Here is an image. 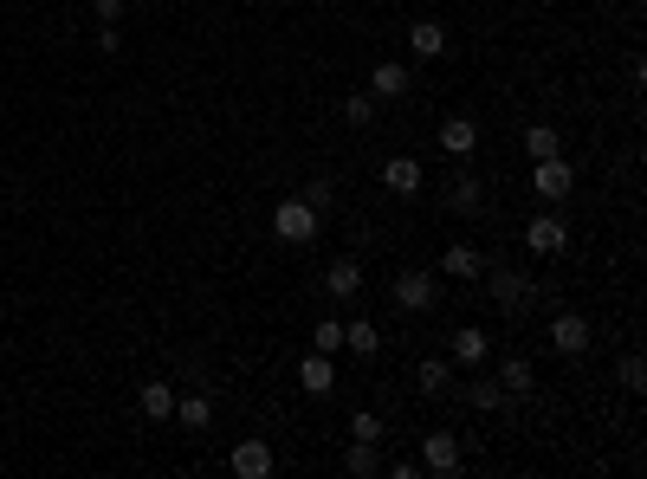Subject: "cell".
Returning <instances> with one entry per match:
<instances>
[{
  "label": "cell",
  "instance_id": "1",
  "mask_svg": "<svg viewBox=\"0 0 647 479\" xmlns=\"http://www.w3.org/2000/svg\"><path fill=\"white\" fill-rule=\"evenodd\" d=\"M272 234H279L285 246H311V240H318V208L298 201V195H285L279 208H272Z\"/></svg>",
  "mask_w": 647,
  "mask_h": 479
},
{
  "label": "cell",
  "instance_id": "2",
  "mask_svg": "<svg viewBox=\"0 0 647 479\" xmlns=\"http://www.w3.org/2000/svg\"><path fill=\"white\" fill-rule=\"evenodd\" d=\"M525 246L538 259H550V253H563V246H570V221H563L557 208H544V214H531L525 221Z\"/></svg>",
  "mask_w": 647,
  "mask_h": 479
},
{
  "label": "cell",
  "instance_id": "3",
  "mask_svg": "<svg viewBox=\"0 0 647 479\" xmlns=\"http://www.w3.org/2000/svg\"><path fill=\"white\" fill-rule=\"evenodd\" d=\"M434 298H440L434 272H402L395 279V311H434Z\"/></svg>",
  "mask_w": 647,
  "mask_h": 479
},
{
  "label": "cell",
  "instance_id": "4",
  "mask_svg": "<svg viewBox=\"0 0 647 479\" xmlns=\"http://www.w3.org/2000/svg\"><path fill=\"white\" fill-rule=\"evenodd\" d=\"M531 188H538L544 201H563V195L576 188V169H570L563 156H538V169H531Z\"/></svg>",
  "mask_w": 647,
  "mask_h": 479
},
{
  "label": "cell",
  "instance_id": "5",
  "mask_svg": "<svg viewBox=\"0 0 647 479\" xmlns=\"http://www.w3.org/2000/svg\"><path fill=\"white\" fill-rule=\"evenodd\" d=\"M550 344H557L563 357H583L589 350V318L583 311H557V318H550Z\"/></svg>",
  "mask_w": 647,
  "mask_h": 479
},
{
  "label": "cell",
  "instance_id": "6",
  "mask_svg": "<svg viewBox=\"0 0 647 479\" xmlns=\"http://www.w3.org/2000/svg\"><path fill=\"white\" fill-rule=\"evenodd\" d=\"M298 389L305 395H330L337 389V369H330L324 350H305V357H298Z\"/></svg>",
  "mask_w": 647,
  "mask_h": 479
},
{
  "label": "cell",
  "instance_id": "7",
  "mask_svg": "<svg viewBox=\"0 0 647 479\" xmlns=\"http://www.w3.org/2000/svg\"><path fill=\"white\" fill-rule=\"evenodd\" d=\"M233 473H240V479H266L272 473V447L259 441V434H246V441L233 447Z\"/></svg>",
  "mask_w": 647,
  "mask_h": 479
},
{
  "label": "cell",
  "instance_id": "8",
  "mask_svg": "<svg viewBox=\"0 0 647 479\" xmlns=\"http://www.w3.org/2000/svg\"><path fill=\"white\" fill-rule=\"evenodd\" d=\"M492 298H499L505 311H525L531 305V279H525V272H512V266H499V272H492Z\"/></svg>",
  "mask_w": 647,
  "mask_h": 479
},
{
  "label": "cell",
  "instance_id": "9",
  "mask_svg": "<svg viewBox=\"0 0 647 479\" xmlns=\"http://www.w3.org/2000/svg\"><path fill=\"white\" fill-rule=\"evenodd\" d=\"M460 467V441L453 434H428L421 441V473H453Z\"/></svg>",
  "mask_w": 647,
  "mask_h": 479
},
{
  "label": "cell",
  "instance_id": "10",
  "mask_svg": "<svg viewBox=\"0 0 647 479\" xmlns=\"http://www.w3.org/2000/svg\"><path fill=\"white\" fill-rule=\"evenodd\" d=\"M440 149H447V156H473L479 149V123L473 117H447L440 123Z\"/></svg>",
  "mask_w": 647,
  "mask_h": 479
},
{
  "label": "cell",
  "instance_id": "11",
  "mask_svg": "<svg viewBox=\"0 0 647 479\" xmlns=\"http://www.w3.org/2000/svg\"><path fill=\"white\" fill-rule=\"evenodd\" d=\"M382 188H395V195H421V162L415 156H389L382 162Z\"/></svg>",
  "mask_w": 647,
  "mask_h": 479
},
{
  "label": "cell",
  "instance_id": "12",
  "mask_svg": "<svg viewBox=\"0 0 647 479\" xmlns=\"http://www.w3.org/2000/svg\"><path fill=\"white\" fill-rule=\"evenodd\" d=\"M408 46H415V59H440V52H447V26L440 20H415L408 26Z\"/></svg>",
  "mask_w": 647,
  "mask_h": 479
},
{
  "label": "cell",
  "instance_id": "13",
  "mask_svg": "<svg viewBox=\"0 0 647 479\" xmlns=\"http://www.w3.org/2000/svg\"><path fill=\"white\" fill-rule=\"evenodd\" d=\"M324 292L330 298H356L363 292V266H356V259H337V266L324 272Z\"/></svg>",
  "mask_w": 647,
  "mask_h": 479
},
{
  "label": "cell",
  "instance_id": "14",
  "mask_svg": "<svg viewBox=\"0 0 647 479\" xmlns=\"http://www.w3.org/2000/svg\"><path fill=\"white\" fill-rule=\"evenodd\" d=\"M440 272H447V279H479L486 259H479L473 246H447V253H440Z\"/></svg>",
  "mask_w": 647,
  "mask_h": 479
},
{
  "label": "cell",
  "instance_id": "15",
  "mask_svg": "<svg viewBox=\"0 0 647 479\" xmlns=\"http://www.w3.org/2000/svg\"><path fill=\"white\" fill-rule=\"evenodd\" d=\"M402 91H408V72L395 59H382L376 72H369V98H402Z\"/></svg>",
  "mask_w": 647,
  "mask_h": 479
},
{
  "label": "cell",
  "instance_id": "16",
  "mask_svg": "<svg viewBox=\"0 0 647 479\" xmlns=\"http://www.w3.org/2000/svg\"><path fill=\"white\" fill-rule=\"evenodd\" d=\"M415 382H421V395H447L453 389V363L447 357H428V363L415 369Z\"/></svg>",
  "mask_w": 647,
  "mask_h": 479
},
{
  "label": "cell",
  "instance_id": "17",
  "mask_svg": "<svg viewBox=\"0 0 647 479\" xmlns=\"http://www.w3.org/2000/svg\"><path fill=\"white\" fill-rule=\"evenodd\" d=\"M175 421L201 434V428H208V421H214V402H208V395H201V389H195V395H182V402H175Z\"/></svg>",
  "mask_w": 647,
  "mask_h": 479
},
{
  "label": "cell",
  "instance_id": "18",
  "mask_svg": "<svg viewBox=\"0 0 647 479\" xmlns=\"http://www.w3.org/2000/svg\"><path fill=\"white\" fill-rule=\"evenodd\" d=\"M143 415L149 421H175V389L169 382H143Z\"/></svg>",
  "mask_w": 647,
  "mask_h": 479
},
{
  "label": "cell",
  "instance_id": "19",
  "mask_svg": "<svg viewBox=\"0 0 647 479\" xmlns=\"http://www.w3.org/2000/svg\"><path fill=\"white\" fill-rule=\"evenodd\" d=\"M486 331H453V363H466V369H473V363H486Z\"/></svg>",
  "mask_w": 647,
  "mask_h": 479
},
{
  "label": "cell",
  "instance_id": "20",
  "mask_svg": "<svg viewBox=\"0 0 647 479\" xmlns=\"http://www.w3.org/2000/svg\"><path fill=\"white\" fill-rule=\"evenodd\" d=\"M525 149H531V162H538V156H563V136L550 130V123H531V130H525Z\"/></svg>",
  "mask_w": 647,
  "mask_h": 479
},
{
  "label": "cell",
  "instance_id": "21",
  "mask_svg": "<svg viewBox=\"0 0 647 479\" xmlns=\"http://www.w3.org/2000/svg\"><path fill=\"white\" fill-rule=\"evenodd\" d=\"M343 344H350L356 357H376V350H382V331H376V324H343Z\"/></svg>",
  "mask_w": 647,
  "mask_h": 479
},
{
  "label": "cell",
  "instance_id": "22",
  "mask_svg": "<svg viewBox=\"0 0 647 479\" xmlns=\"http://www.w3.org/2000/svg\"><path fill=\"white\" fill-rule=\"evenodd\" d=\"M343 123L369 130V123H376V98H369V91H350V98H343Z\"/></svg>",
  "mask_w": 647,
  "mask_h": 479
},
{
  "label": "cell",
  "instance_id": "23",
  "mask_svg": "<svg viewBox=\"0 0 647 479\" xmlns=\"http://www.w3.org/2000/svg\"><path fill=\"white\" fill-rule=\"evenodd\" d=\"M447 208L453 214H479V182H473V175H460V182L447 188Z\"/></svg>",
  "mask_w": 647,
  "mask_h": 479
},
{
  "label": "cell",
  "instance_id": "24",
  "mask_svg": "<svg viewBox=\"0 0 647 479\" xmlns=\"http://www.w3.org/2000/svg\"><path fill=\"white\" fill-rule=\"evenodd\" d=\"M356 479H369V473H382V460H376V441H350V460H343Z\"/></svg>",
  "mask_w": 647,
  "mask_h": 479
},
{
  "label": "cell",
  "instance_id": "25",
  "mask_svg": "<svg viewBox=\"0 0 647 479\" xmlns=\"http://www.w3.org/2000/svg\"><path fill=\"white\" fill-rule=\"evenodd\" d=\"M499 389H505V395H525V389H531V363H525V357H512V363L499 369Z\"/></svg>",
  "mask_w": 647,
  "mask_h": 479
},
{
  "label": "cell",
  "instance_id": "26",
  "mask_svg": "<svg viewBox=\"0 0 647 479\" xmlns=\"http://www.w3.org/2000/svg\"><path fill=\"white\" fill-rule=\"evenodd\" d=\"M311 350H324V357H337V350H343V318H324L318 331H311Z\"/></svg>",
  "mask_w": 647,
  "mask_h": 479
},
{
  "label": "cell",
  "instance_id": "27",
  "mask_svg": "<svg viewBox=\"0 0 647 479\" xmlns=\"http://www.w3.org/2000/svg\"><path fill=\"white\" fill-rule=\"evenodd\" d=\"M615 382H622L628 395H641V389H647V363H641V357H622V369H615Z\"/></svg>",
  "mask_w": 647,
  "mask_h": 479
},
{
  "label": "cell",
  "instance_id": "28",
  "mask_svg": "<svg viewBox=\"0 0 647 479\" xmlns=\"http://www.w3.org/2000/svg\"><path fill=\"white\" fill-rule=\"evenodd\" d=\"M305 201H311V208H330V201H337V182H330V175H311V188H305Z\"/></svg>",
  "mask_w": 647,
  "mask_h": 479
},
{
  "label": "cell",
  "instance_id": "29",
  "mask_svg": "<svg viewBox=\"0 0 647 479\" xmlns=\"http://www.w3.org/2000/svg\"><path fill=\"white\" fill-rule=\"evenodd\" d=\"M350 441H382V415H350Z\"/></svg>",
  "mask_w": 647,
  "mask_h": 479
},
{
  "label": "cell",
  "instance_id": "30",
  "mask_svg": "<svg viewBox=\"0 0 647 479\" xmlns=\"http://www.w3.org/2000/svg\"><path fill=\"white\" fill-rule=\"evenodd\" d=\"M466 402H473V408H499L505 389H499V382H473V389H466Z\"/></svg>",
  "mask_w": 647,
  "mask_h": 479
},
{
  "label": "cell",
  "instance_id": "31",
  "mask_svg": "<svg viewBox=\"0 0 647 479\" xmlns=\"http://www.w3.org/2000/svg\"><path fill=\"white\" fill-rule=\"evenodd\" d=\"M91 13H98V20L110 26V20H117V13H123V0H91Z\"/></svg>",
  "mask_w": 647,
  "mask_h": 479
}]
</instances>
